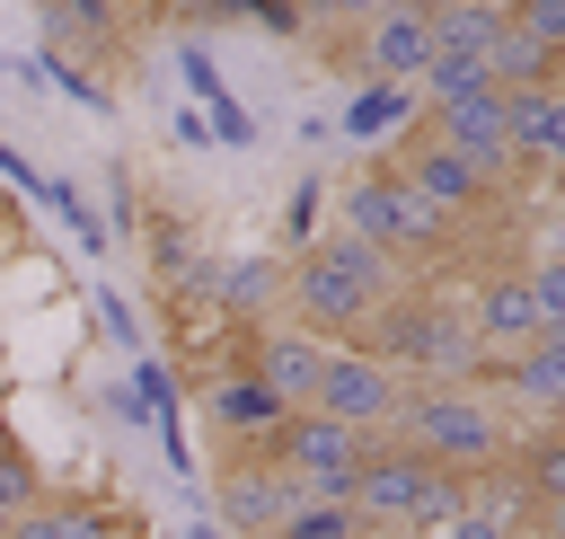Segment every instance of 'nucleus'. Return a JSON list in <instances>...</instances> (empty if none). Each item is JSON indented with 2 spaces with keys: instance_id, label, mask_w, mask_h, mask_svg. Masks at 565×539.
<instances>
[{
  "instance_id": "423d86ee",
  "label": "nucleus",
  "mask_w": 565,
  "mask_h": 539,
  "mask_svg": "<svg viewBox=\"0 0 565 539\" xmlns=\"http://www.w3.org/2000/svg\"><path fill=\"white\" fill-rule=\"evenodd\" d=\"M397 406H406V380H397L380 353H362V345H327V362H318V380H309V415L388 442Z\"/></svg>"
},
{
  "instance_id": "473e14b6",
  "label": "nucleus",
  "mask_w": 565,
  "mask_h": 539,
  "mask_svg": "<svg viewBox=\"0 0 565 539\" xmlns=\"http://www.w3.org/2000/svg\"><path fill=\"white\" fill-rule=\"evenodd\" d=\"M185 539H230V530L221 521H185Z\"/></svg>"
},
{
  "instance_id": "f03ea898",
  "label": "nucleus",
  "mask_w": 565,
  "mask_h": 539,
  "mask_svg": "<svg viewBox=\"0 0 565 539\" xmlns=\"http://www.w3.org/2000/svg\"><path fill=\"white\" fill-rule=\"evenodd\" d=\"M388 442L397 451H415L424 468H441V477H494L503 468V451H512V415L477 389V380H459V389H406V406H397V424H388Z\"/></svg>"
},
{
  "instance_id": "6ab92c4d",
  "label": "nucleus",
  "mask_w": 565,
  "mask_h": 539,
  "mask_svg": "<svg viewBox=\"0 0 565 539\" xmlns=\"http://www.w3.org/2000/svg\"><path fill=\"white\" fill-rule=\"evenodd\" d=\"M556 62H565V53L530 44L512 18H503V27H494V44H486V80H494L503 97H512V88H547V80H556Z\"/></svg>"
},
{
  "instance_id": "39448f33",
  "label": "nucleus",
  "mask_w": 565,
  "mask_h": 539,
  "mask_svg": "<svg viewBox=\"0 0 565 539\" xmlns=\"http://www.w3.org/2000/svg\"><path fill=\"white\" fill-rule=\"evenodd\" d=\"M335 203H344V239H362V247H371V256H388L397 274H406V265H433V256L450 247V221H441V212H433V203H424L388 159L353 168Z\"/></svg>"
},
{
  "instance_id": "a878e982",
  "label": "nucleus",
  "mask_w": 565,
  "mask_h": 539,
  "mask_svg": "<svg viewBox=\"0 0 565 539\" xmlns=\"http://www.w3.org/2000/svg\"><path fill=\"white\" fill-rule=\"evenodd\" d=\"M530 44H547V53H565V0H521V9H503Z\"/></svg>"
},
{
  "instance_id": "cd10ccee",
  "label": "nucleus",
  "mask_w": 565,
  "mask_h": 539,
  "mask_svg": "<svg viewBox=\"0 0 565 539\" xmlns=\"http://www.w3.org/2000/svg\"><path fill=\"white\" fill-rule=\"evenodd\" d=\"M238 18H247V27H265V35H282V44H291V35H309V9H300V0H256V9H238Z\"/></svg>"
},
{
  "instance_id": "1a4fd4ad",
  "label": "nucleus",
  "mask_w": 565,
  "mask_h": 539,
  "mask_svg": "<svg viewBox=\"0 0 565 539\" xmlns=\"http://www.w3.org/2000/svg\"><path fill=\"white\" fill-rule=\"evenodd\" d=\"M459 309H468L477 362H503V353L539 345V318H530V283H521V265H494V274H477V292H468Z\"/></svg>"
},
{
  "instance_id": "72a5a7b5",
  "label": "nucleus",
  "mask_w": 565,
  "mask_h": 539,
  "mask_svg": "<svg viewBox=\"0 0 565 539\" xmlns=\"http://www.w3.org/2000/svg\"><path fill=\"white\" fill-rule=\"evenodd\" d=\"M9 521H18V512H9V504H0V539H9Z\"/></svg>"
},
{
  "instance_id": "c756f323",
  "label": "nucleus",
  "mask_w": 565,
  "mask_h": 539,
  "mask_svg": "<svg viewBox=\"0 0 565 539\" xmlns=\"http://www.w3.org/2000/svg\"><path fill=\"white\" fill-rule=\"evenodd\" d=\"M177 71H185V88H194V97H221V62H212V53L194 44V35L177 44Z\"/></svg>"
},
{
  "instance_id": "c85d7f7f",
  "label": "nucleus",
  "mask_w": 565,
  "mask_h": 539,
  "mask_svg": "<svg viewBox=\"0 0 565 539\" xmlns=\"http://www.w3.org/2000/svg\"><path fill=\"white\" fill-rule=\"evenodd\" d=\"M88 300H97V318H106V336H115V345H132V353H141V318H132V300H124V292H106V283H97V292H88Z\"/></svg>"
},
{
  "instance_id": "7ed1b4c3",
  "label": "nucleus",
  "mask_w": 565,
  "mask_h": 539,
  "mask_svg": "<svg viewBox=\"0 0 565 539\" xmlns=\"http://www.w3.org/2000/svg\"><path fill=\"white\" fill-rule=\"evenodd\" d=\"M362 353H380L406 389H459V380H477V336H468V309L450 300V292H397L380 318H371V336H362Z\"/></svg>"
},
{
  "instance_id": "dca6fc26",
  "label": "nucleus",
  "mask_w": 565,
  "mask_h": 539,
  "mask_svg": "<svg viewBox=\"0 0 565 539\" xmlns=\"http://www.w3.org/2000/svg\"><path fill=\"white\" fill-rule=\"evenodd\" d=\"M115 18L106 0H53L44 9V62H79V53H106L115 44Z\"/></svg>"
},
{
  "instance_id": "7c9ffc66",
  "label": "nucleus",
  "mask_w": 565,
  "mask_h": 539,
  "mask_svg": "<svg viewBox=\"0 0 565 539\" xmlns=\"http://www.w3.org/2000/svg\"><path fill=\"white\" fill-rule=\"evenodd\" d=\"M0 177H9V186H18V194H35V203H44V177H35V168H26V150H18V141H9V133H0Z\"/></svg>"
},
{
  "instance_id": "aec40b11",
  "label": "nucleus",
  "mask_w": 565,
  "mask_h": 539,
  "mask_svg": "<svg viewBox=\"0 0 565 539\" xmlns=\"http://www.w3.org/2000/svg\"><path fill=\"white\" fill-rule=\"evenodd\" d=\"M203 398H212V424H230L238 442H256V433H274L282 424V406L247 380V371H221V380H203Z\"/></svg>"
},
{
  "instance_id": "4468645a",
  "label": "nucleus",
  "mask_w": 565,
  "mask_h": 539,
  "mask_svg": "<svg viewBox=\"0 0 565 539\" xmlns=\"http://www.w3.org/2000/svg\"><path fill=\"white\" fill-rule=\"evenodd\" d=\"M424 141H441V150H459V159H477V168H503V88H477V97H459V106H433L424 115ZM512 177V168H503Z\"/></svg>"
},
{
  "instance_id": "412c9836",
  "label": "nucleus",
  "mask_w": 565,
  "mask_h": 539,
  "mask_svg": "<svg viewBox=\"0 0 565 539\" xmlns=\"http://www.w3.org/2000/svg\"><path fill=\"white\" fill-rule=\"evenodd\" d=\"M521 283H530V318H539V336H565V256H530Z\"/></svg>"
},
{
  "instance_id": "2eb2a0df",
  "label": "nucleus",
  "mask_w": 565,
  "mask_h": 539,
  "mask_svg": "<svg viewBox=\"0 0 565 539\" xmlns=\"http://www.w3.org/2000/svg\"><path fill=\"white\" fill-rule=\"evenodd\" d=\"M212 309H221V318H256V327H274V309H282V256H238V265H221Z\"/></svg>"
},
{
  "instance_id": "f8f14e48",
  "label": "nucleus",
  "mask_w": 565,
  "mask_h": 539,
  "mask_svg": "<svg viewBox=\"0 0 565 539\" xmlns=\"http://www.w3.org/2000/svg\"><path fill=\"white\" fill-rule=\"evenodd\" d=\"M150 274H159L168 309H177V318H194V309L212 300V283H221V256L194 239V221L159 212V221H150Z\"/></svg>"
},
{
  "instance_id": "20e7f679",
  "label": "nucleus",
  "mask_w": 565,
  "mask_h": 539,
  "mask_svg": "<svg viewBox=\"0 0 565 539\" xmlns=\"http://www.w3.org/2000/svg\"><path fill=\"white\" fill-rule=\"evenodd\" d=\"M344 512L362 521V539H433V530H450V521L468 512V477H441V468H424L415 451L380 442V451L362 459Z\"/></svg>"
},
{
  "instance_id": "5701e85b",
  "label": "nucleus",
  "mask_w": 565,
  "mask_h": 539,
  "mask_svg": "<svg viewBox=\"0 0 565 539\" xmlns=\"http://www.w3.org/2000/svg\"><path fill=\"white\" fill-rule=\"evenodd\" d=\"M53 539H132V521L115 504H62L53 495Z\"/></svg>"
},
{
  "instance_id": "4be33fe9",
  "label": "nucleus",
  "mask_w": 565,
  "mask_h": 539,
  "mask_svg": "<svg viewBox=\"0 0 565 539\" xmlns=\"http://www.w3.org/2000/svg\"><path fill=\"white\" fill-rule=\"evenodd\" d=\"M44 203L62 212V230H71V239H79L88 256H106V221H97V203H88V194H79L71 177H44Z\"/></svg>"
},
{
  "instance_id": "2f4dec72",
  "label": "nucleus",
  "mask_w": 565,
  "mask_h": 539,
  "mask_svg": "<svg viewBox=\"0 0 565 539\" xmlns=\"http://www.w3.org/2000/svg\"><path fill=\"white\" fill-rule=\"evenodd\" d=\"M9 539H53V495H44V504H26V512L9 521Z\"/></svg>"
},
{
  "instance_id": "f3484780",
  "label": "nucleus",
  "mask_w": 565,
  "mask_h": 539,
  "mask_svg": "<svg viewBox=\"0 0 565 539\" xmlns=\"http://www.w3.org/2000/svg\"><path fill=\"white\" fill-rule=\"evenodd\" d=\"M415 124V88H353L335 115H327V133H344V141H388V133H406Z\"/></svg>"
},
{
  "instance_id": "9d476101",
  "label": "nucleus",
  "mask_w": 565,
  "mask_h": 539,
  "mask_svg": "<svg viewBox=\"0 0 565 539\" xmlns=\"http://www.w3.org/2000/svg\"><path fill=\"white\" fill-rule=\"evenodd\" d=\"M318 362H327V345H318V336H300V327H282V318H274V327H256V336H247V353H238V371H247L282 415H300V406H309Z\"/></svg>"
},
{
  "instance_id": "9b49d317",
  "label": "nucleus",
  "mask_w": 565,
  "mask_h": 539,
  "mask_svg": "<svg viewBox=\"0 0 565 539\" xmlns=\"http://www.w3.org/2000/svg\"><path fill=\"white\" fill-rule=\"evenodd\" d=\"M565 159V88L547 80V88H512L503 97V168H521V177H547Z\"/></svg>"
},
{
  "instance_id": "0eeeda50",
  "label": "nucleus",
  "mask_w": 565,
  "mask_h": 539,
  "mask_svg": "<svg viewBox=\"0 0 565 539\" xmlns=\"http://www.w3.org/2000/svg\"><path fill=\"white\" fill-rule=\"evenodd\" d=\"M203 512H221L230 539H274V530L300 512V486H291L274 459H256V451L238 442V451L212 468V504H203Z\"/></svg>"
},
{
  "instance_id": "393cba45",
  "label": "nucleus",
  "mask_w": 565,
  "mask_h": 539,
  "mask_svg": "<svg viewBox=\"0 0 565 539\" xmlns=\"http://www.w3.org/2000/svg\"><path fill=\"white\" fill-rule=\"evenodd\" d=\"M274 539H362V521H353L344 504H300V512L274 530Z\"/></svg>"
},
{
  "instance_id": "6e6552de",
  "label": "nucleus",
  "mask_w": 565,
  "mask_h": 539,
  "mask_svg": "<svg viewBox=\"0 0 565 539\" xmlns=\"http://www.w3.org/2000/svg\"><path fill=\"white\" fill-rule=\"evenodd\" d=\"M388 168H397V177H406V186H415L450 230H459V221H477V212L503 194V168H477V159H459V150H441V141H424V133H415V141H397V150H388Z\"/></svg>"
},
{
  "instance_id": "bb28decb",
  "label": "nucleus",
  "mask_w": 565,
  "mask_h": 539,
  "mask_svg": "<svg viewBox=\"0 0 565 539\" xmlns=\"http://www.w3.org/2000/svg\"><path fill=\"white\" fill-rule=\"evenodd\" d=\"M203 133H221L230 150H247V141H256V124H247V106H238L230 88H221V97H203Z\"/></svg>"
},
{
  "instance_id": "f257e3e1",
  "label": "nucleus",
  "mask_w": 565,
  "mask_h": 539,
  "mask_svg": "<svg viewBox=\"0 0 565 539\" xmlns=\"http://www.w3.org/2000/svg\"><path fill=\"white\" fill-rule=\"evenodd\" d=\"M406 292V274L388 265V256H371L362 239H318V247H300L291 265H282V327H300V336H318V345H362L371 336V318L388 309Z\"/></svg>"
},
{
  "instance_id": "a211bd4d",
  "label": "nucleus",
  "mask_w": 565,
  "mask_h": 539,
  "mask_svg": "<svg viewBox=\"0 0 565 539\" xmlns=\"http://www.w3.org/2000/svg\"><path fill=\"white\" fill-rule=\"evenodd\" d=\"M424 27H433V53H468V62H486V44H494L503 9H494V0H433V9H424Z\"/></svg>"
},
{
  "instance_id": "b1692460",
  "label": "nucleus",
  "mask_w": 565,
  "mask_h": 539,
  "mask_svg": "<svg viewBox=\"0 0 565 539\" xmlns=\"http://www.w3.org/2000/svg\"><path fill=\"white\" fill-rule=\"evenodd\" d=\"M318 212H327V186L318 177H300L291 186V203H282V247L300 256V247H318Z\"/></svg>"
},
{
  "instance_id": "ddd939ff",
  "label": "nucleus",
  "mask_w": 565,
  "mask_h": 539,
  "mask_svg": "<svg viewBox=\"0 0 565 539\" xmlns=\"http://www.w3.org/2000/svg\"><path fill=\"white\" fill-rule=\"evenodd\" d=\"M424 62H433V27H424L415 0H388V9L362 18V71H371L380 88H415Z\"/></svg>"
}]
</instances>
